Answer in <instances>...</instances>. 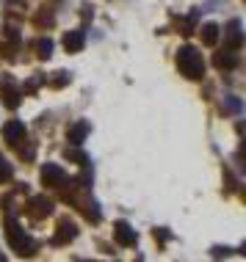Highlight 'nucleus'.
Here are the masks:
<instances>
[{
    "label": "nucleus",
    "mask_w": 246,
    "mask_h": 262,
    "mask_svg": "<svg viewBox=\"0 0 246 262\" xmlns=\"http://www.w3.org/2000/svg\"><path fill=\"white\" fill-rule=\"evenodd\" d=\"M177 67L180 72L188 77V80H199L202 75H205V61H202V53L196 50V47L186 45L177 50Z\"/></svg>",
    "instance_id": "obj_1"
},
{
    "label": "nucleus",
    "mask_w": 246,
    "mask_h": 262,
    "mask_svg": "<svg viewBox=\"0 0 246 262\" xmlns=\"http://www.w3.org/2000/svg\"><path fill=\"white\" fill-rule=\"evenodd\" d=\"M6 235H9L11 249L17 251L19 257H31V254L36 251V243H33V240L25 235V229H23L17 221H14V218H9V221H6Z\"/></svg>",
    "instance_id": "obj_2"
},
{
    "label": "nucleus",
    "mask_w": 246,
    "mask_h": 262,
    "mask_svg": "<svg viewBox=\"0 0 246 262\" xmlns=\"http://www.w3.org/2000/svg\"><path fill=\"white\" fill-rule=\"evenodd\" d=\"M42 182L47 188H61L67 182V171L55 163H47V166H42Z\"/></svg>",
    "instance_id": "obj_3"
},
{
    "label": "nucleus",
    "mask_w": 246,
    "mask_h": 262,
    "mask_svg": "<svg viewBox=\"0 0 246 262\" xmlns=\"http://www.w3.org/2000/svg\"><path fill=\"white\" fill-rule=\"evenodd\" d=\"M114 237H116V243H119V246H125V249L136 246V240H138L136 229H133L128 221H116V224H114Z\"/></svg>",
    "instance_id": "obj_4"
},
{
    "label": "nucleus",
    "mask_w": 246,
    "mask_h": 262,
    "mask_svg": "<svg viewBox=\"0 0 246 262\" xmlns=\"http://www.w3.org/2000/svg\"><path fill=\"white\" fill-rule=\"evenodd\" d=\"M224 39H227L230 50H241L243 47V25H241V19H230L227 31H224Z\"/></svg>",
    "instance_id": "obj_5"
},
{
    "label": "nucleus",
    "mask_w": 246,
    "mask_h": 262,
    "mask_svg": "<svg viewBox=\"0 0 246 262\" xmlns=\"http://www.w3.org/2000/svg\"><path fill=\"white\" fill-rule=\"evenodd\" d=\"M3 138L9 141V144L17 146L19 141H25V124L19 122V119H11V122L3 124Z\"/></svg>",
    "instance_id": "obj_6"
},
{
    "label": "nucleus",
    "mask_w": 246,
    "mask_h": 262,
    "mask_svg": "<svg viewBox=\"0 0 246 262\" xmlns=\"http://www.w3.org/2000/svg\"><path fill=\"white\" fill-rule=\"evenodd\" d=\"M0 97H3V105H6V108H11V111L19 105V89L14 86L11 77H3V89H0Z\"/></svg>",
    "instance_id": "obj_7"
},
{
    "label": "nucleus",
    "mask_w": 246,
    "mask_h": 262,
    "mask_svg": "<svg viewBox=\"0 0 246 262\" xmlns=\"http://www.w3.org/2000/svg\"><path fill=\"white\" fill-rule=\"evenodd\" d=\"M75 237H78V226L69 221V218H64V221L58 224V232H55L53 243L55 246H64V243H69V240H75Z\"/></svg>",
    "instance_id": "obj_8"
},
{
    "label": "nucleus",
    "mask_w": 246,
    "mask_h": 262,
    "mask_svg": "<svg viewBox=\"0 0 246 262\" xmlns=\"http://www.w3.org/2000/svg\"><path fill=\"white\" fill-rule=\"evenodd\" d=\"M28 212H31L33 218H47L53 212V202L47 199V196H33L31 204H28Z\"/></svg>",
    "instance_id": "obj_9"
},
{
    "label": "nucleus",
    "mask_w": 246,
    "mask_h": 262,
    "mask_svg": "<svg viewBox=\"0 0 246 262\" xmlns=\"http://www.w3.org/2000/svg\"><path fill=\"white\" fill-rule=\"evenodd\" d=\"M89 130H91V127H89V122H75V124L67 130V141H69L72 146H80L83 141H86Z\"/></svg>",
    "instance_id": "obj_10"
},
{
    "label": "nucleus",
    "mask_w": 246,
    "mask_h": 262,
    "mask_svg": "<svg viewBox=\"0 0 246 262\" xmlns=\"http://www.w3.org/2000/svg\"><path fill=\"white\" fill-rule=\"evenodd\" d=\"M83 45H86V33H83V31H69L67 36H64L67 53H80Z\"/></svg>",
    "instance_id": "obj_11"
},
{
    "label": "nucleus",
    "mask_w": 246,
    "mask_h": 262,
    "mask_svg": "<svg viewBox=\"0 0 246 262\" xmlns=\"http://www.w3.org/2000/svg\"><path fill=\"white\" fill-rule=\"evenodd\" d=\"M213 63H216L219 69H235V67H238V55H235V50L216 53V55H213Z\"/></svg>",
    "instance_id": "obj_12"
},
{
    "label": "nucleus",
    "mask_w": 246,
    "mask_h": 262,
    "mask_svg": "<svg viewBox=\"0 0 246 262\" xmlns=\"http://www.w3.org/2000/svg\"><path fill=\"white\" fill-rule=\"evenodd\" d=\"M202 41H205L208 47H213L216 41H219V25H213V23L202 25Z\"/></svg>",
    "instance_id": "obj_13"
},
{
    "label": "nucleus",
    "mask_w": 246,
    "mask_h": 262,
    "mask_svg": "<svg viewBox=\"0 0 246 262\" xmlns=\"http://www.w3.org/2000/svg\"><path fill=\"white\" fill-rule=\"evenodd\" d=\"M33 50H36L39 58H50L53 55V41L50 39H36L33 41Z\"/></svg>",
    "instance_id": "obj_14"
},
{
    "label": "nucleus",
    "mask_w": 246,
    "mask_h": 262,
    "mask_svg": "<svg viewBox=\"0 0 246 262\" xmlns=\"http://www.w3.org/2000/svg\"><path fill=\"white\" fill-rule=\"evenodd\" d=\"M64 158H67V160H75V163H80V166H86V163H89V158H86V155H83V152L78 149V146H72V144H69L67 149H64Z\"/></svg>",
    "instance_id": "obj_15"
},
{
    "label": "nucleus",
    "mask_w": 246,
    "mask_h": 262,
    "mask_svg": "<svg viewBox=\"0 0 246 262\" xmlns=\"http://www.w3.org/2000/svg\"><path fill=\"white\" fill-rule=\"evenodd\" d=\"M14 177V168H11V163L3 158V155H0V182H9Z\"/></svg>",
    "instance_id": "obj_16"
},
{
    "label": "nucleus",
    "mask_w": 246,
    "mask_h": 262,
    "mask_svg": "<svg viewBox=\"0 0 246 262\" xmlns=\"http://www.w3.org/2000/svg\"><path fill=\"white\" fill-rule=\"evenodd\" d=\"M83 212H86V218H89V221H100V204H97V202H86V210H83Z\"/></svg>",
    "instance_id": "obj_17"
},
{
    "label": "nucleus",
    "mask_w": 246,
    "mask_h": 262,
    "mask_svg": "<svg viewBox=\"0 0 246 262\" xmlns=\"http://www.w3.org/2000/svg\"><path fill=\"white\" fill-rule=\"evenodd\" d=\"M224 108H227L230 113H241L243 111V102L238 100V97H224Z\"/></svg>",
    "instance_id": "obj_18"
},
{
    "label": "nucleus",
    "mask_w": 246,
    "mask_h": 262,
    "mask_svg": "<svg viewBox=\"0 0 246 262\" xmlns=\"http://www.w3.org/2000/svg\"><path fill=\"white\" fill-rule=\"evenodd\" d=\"M3 39H6V45H9V47H17V45H19L17 28H6V31H3Z\"/></svg>",
    "instance_id": "obj_19"
},
{
    "label": "nucleus",
    "mask_w": 246,
    "mask_h": 262,
    "mask_svg": "<svg viewBox=\"0 0 246 262\" xmlns=\"http://www.w3.org/2000/svg\"><path fill=\"white\" fill-rule=\"evenodd\" d=\"M67 83H69V75H67V72H55V77H53V86H55V89L67 86Z\"/></svg>",
    "instance_id": "obj_20"
},
{
    "label": "nucleus",
    "mask_w": 246,
    "mask_h": 262,
    "mask_svg": "<svg viewBox=\"0 0 246 262\" xmlns=\"http://www.w3.org/2000/svg\"><path fill=\"white\" fill-rule=\"evenodd\" d=\"M230 251H233V249H221V246H216V249H210V254H213V257H227Z\"/></svg>",
    "instance_id": "obj_21"
},
{
    "label": "nucleus",
    "mask_w": 246,
    "mask_h": 262,
    "mask_svg": "<svg viewBox=\"0 0 246 262\" xmlns=\"http://www.w3.org/2000/svg\"><path fill=\"white\" fill-rule=\"evenodd\" d=\"M155 237H160V240H169V232H166V229H155Z\"/></svg>",
    "instance_id": "obj_22"
},
{
    "label": "nucleus",
    "mask_w": 246,
    "mask_h": 262,
    "mask_svg": "<svg viewBox=\"0 0 246 262\" xmlns=\"http://www.w3.org/2000/svg\"><path fill=\"white\" fill-rule=\"evenodd\" d=\"M0 262H6V257H3V254H0Z\"/></svg>",
    "instance_id": "obj_23"
}]
</instances>
